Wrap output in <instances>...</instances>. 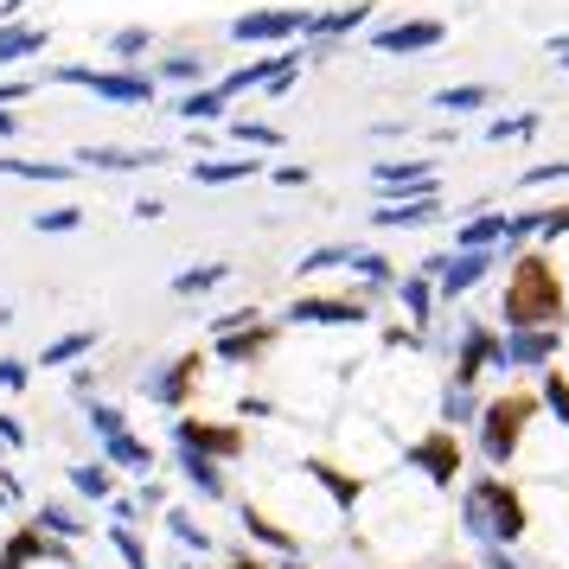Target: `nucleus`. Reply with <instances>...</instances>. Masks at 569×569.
Returning <instances> with one entry per match:
<instances>
[{
	"label": "nucleus",
	"instance_id": "obj_1",
	"mask_svg": "<svg viewBox=\"0 0 569 569\" xmlns=\"http://www.w3.org/2000/svg\"><path fill=\"white\" fill-rule=\"evenodd\" d=\"M569 295L563 276H557V257L543 243H525L506 257V288H499V327L518 333V327H563Z\"/></svg>",
	"mask_w": 569,
	"mask_h": 569
},
{
	"label": "nucleus",
	"instance_id": "obj_2",
	"mask_svg": "<svg viewBox=\"0 0 569 569\" xmlns=\"http://www.w3.org/2000/svg\"><path fill=\"white\" fill-rule=\"evenodd\" d=\"M46 83H71V90H90V97H103L116 109H154L160 103V83L141 71V64H52Z\"/></svg>",
	"mask_w": 569,
	"mask_h": 569
},
{
	"label": "nucleus",
	"instance_id": "obj_3",
	"mask_svg": "<svg viewBox=\"0 0 569 569\" xmlns=\"http://www.w3.org/2000/svg\"><path fill=\"white\" fill-rule=\"evenodd\" d=\"M467 531H480L487 543H518L525 538V492L512 487V480H499V473H487L480 487L467 492Z\"/></svg>",
	"mask_w": 569,
	"mask_h": 569
},
{
	"label": "nucleus",
	"instance_id": "obj_4",
	"mask_svg": "<svg viewBox=\"0 0 569 569\" xmlns=\"http://www.w3.org/2000/svg\"><path fill=\"white\" fill-rule=\"evenodd\" d=\"M531 416H538V397L531 390H506V397H492V403H480V455H487L492 467H506L518 455V441H525V429H531Z\"/></svg>",
	"mask_w": 569,
	"mask_h": 569
},
{
	"label": "nucleus",
	"instance_id": "obj_5",
	"mask_svg": "<svg viewBox=\"0 0 569 569\" xmlns=\"http://www.w3.org/2000/svg\"><path fill=\"white\" fill-rule=\"evenodd\" d=\"M371 27V0H352V7H327V13H313L308 32H301V64H327L339 58V46L352 39V32Z\"/></svg>",
	"mask_w": 569,
	"mask_h": 569
},
{
	"label": "nucleus",
	"instance_id": "obj_6",
	"mask_svg": "<svg viewBox=\"0 0 569 569\" xmlns=\"http://www.w3.org/2000/svg\"><path fill=\"white\" fill-rule=\"evenodd\" d=\"M313 20V7H257V13H237L231 20V39L237 46H295L301 32H308Z\"/></svg>",
	"mask_w": 569,
	"mask_h": 569
},
{
	"label": "nucleus",
	"instance_id": "obj_7",
	"mask_svg": "<svg viewBox=\"0 0 569 569\" xmlns=\"http://www.w3.org/2000/svg\"><path fill=\"white\" fill-rule=\"evenodd\" d=\"M499 262H506V250H448V257H436V276H429V282H436V301L473 295Z\"/></svg>",
	"mask_w": 569,
	"mask_h": 569
},
{
	"label": "nucleus",
	"instance_id": "obj_8",
	"mask_svg": "<svg viewBox=\"0 0 569 569\" xmlns=\"http://www.w3.org/2000/svg\"><path fill=\"white\" fill-rule=\"evenodd\" d=\"M371 320V295H295L288 301V327H365Z\"/></svg>",
	"mask_w": 569,
	"mask_h": 569
},
{
	"label": "nucleus",
	"instance_id": "obj_9",
	"mask_svg": "<svg viewBox=\"0 0 569 569\" xmlns=\"http://www.w3.org/2000/svg\"><path fill=\"white\" fill-rule=\"evenodd\" d=\"M173 441L186 455H206V461H237L243 455V429L237 422H206V416H173Z\"/></svg>",
	"mask_w": 569,
	"mask_h": 569
},
{
	"label": "nucleus",
	"instance_id": "obj_10",
	"mask_svg": "<svg viewBox=\"0 0 569 569\" xmlns=\"http://www.w3.org/2000/svg\"><path fill=\"white\" fill-rule=\"evenodd\" d=\"M410 467L429 480V487H455V480H461V441H455V429L416 436L410 441Z\"/></svg>",
	"mask_w": 569,
	"mask_h": 569
},
{
	"label": "nucleus",
	"instance_id": "obj_11",
	"mask_svg": "<svg viewBox=\"0 0 569 569\" xmlns=\"http://www.w3.org/2000/svg\"><path fill=\"white\" fill-rule=\"evenodd\" d=\"M487 365L506 371V359H499V333H492L487 320H461V346H455V371H448V385H480Z\"/></svg>",
	"mask_w": 569,
	"mask_h": 569
},
{
	"label": "nucleus",
	"instance_id": "obj_12",
	"mask_svg": "<svg viewBox=\"0 0 569 569\" xmlns=\"http://www.w3.org/2000/svg\"><path fill=\"white\" fill-rule=\"evenodd\" d=\"M371 46H378L385 58H416V52L448 46V27H441V20H390V27L371 32Z\"/></svg>",
	"mask_w": 569,
	"mask_h": 569
},
{
	"label": "nucleus",
	"instance_id": "obj_13",
	"mask_svg": "<svg viewBox=\"0 0 569 569\" xmlns=\"http://www.w3.org/2000/svg\"><path fill=\"white\" fill-rule=\"evenodd\" d=\"M371 186L385 199H416V192H441L436 160H371Z\"/></svg>",
	"mask_w": 569,
	"mask_h": 569
},
{
	"label": "nucleus",
	"instance_id": "obj_14",
	"mask_svg": "<svg viewBox=\"0 0 569 569\" xmlns=\"http://www.w3.org/2000/svg\"><path fill=\"white\" fill-rule=\"evenodd\" d=\"M39 563H71V557H64V543L46 538L27 518V525H13V538L0 543V569H39Z\"/></svg>",
	"mask_w": 569,
	"mask_h": 569
},
{
	"label": "nucleus",
	"instance_id": "obj_15",
	"mask_svg": "<svg viewBox=\"0 0 569 569\" xmlns=\"http://www.w3.org/2000/svg\"><path fill=\"white\" fill-rule=\"evenodd\" d=\"M276 339H282L276 320H250V327H237V333H211V352L224 365H257V359L276 352Z\"/></svg>",
	"mask_w": 569,
	"mask_h": 569
},
{
	"label": "nucleus",
	"instance_id": "obj_16",
	"mask_svg": "<svg viewBox=\"0 0 569 569\" xmlns=\"http://www.w3.org/2000/svg\"><path fill=\"white\" fill-rule=\"evenodd\" d=\"M141 390L154 397L160 410H186V403H192V390H199V352H180V359H167Z\"/></svg>",
	"mask_w": 569,
	"mask_h": 569
},
{
	"label": "nucleus",
	"instance_id": "obj_17",
	"mask_svg": "<svg viewBox=\"0 0 569 569\" xmlns=\"http://www.w3.org/2000/svg\"><path fill=\"white\" fill-rule=\"evenodd\" d=\"M71 167L78 173H90V167L97 173H148V167H167V148H103L97 141V148H78Z\"/></svg>",
	"mask_w": 569,
	"mask_h": 569
},
{
	"label": "nucleus",
	"instance_id": "obj_18",
	"mask_svg": "<svg viewBox=\"0 0 569 569\" xmlns=\"http://www.w3.org/2000/svg\"><path fill=\"white\" fill-rule=\"evenodd\" d=\"M441 192H416V199H385V206L371 211V224L378 231H422V224H436L441 218Z\"/></svg>",
	"mask_w": 569,
	"mask_h": 569
},
{
	"label": "nucleus",
	"instance_id": "obj_19",
	"mask_svg": "<svg viewBox=\"0 0 569 569\" xmlns=\"http://www.w3.org/2000/svg\"><path fill=\"white\" fill-rule=\"evenodd\" d=\"M563 346V327H518V333L499 339V359L506 365H550Z\"/></svg>",
	"mask_w": 569,
	"mask_h": 569
},
{
	"label": "nucleus",
	"instance_id": "obj_20",
	"mask_svg": "<svg viewBox=\"0 0 569 569\" xmlns=\"http://www.w3.org/2000/svg\"><path fill=\"white\" fill-rule=\"evenodd\" d=\"M46 46H52V27H39V20H7V27H0V71L39 58Z\"/></svg>",
	"mask_w": 569,
	"mask_h": 569
},
{
	"label": "nucleus",
	"instance_id": "obj_21",
	"mask_svg": "<svg viewBox=\"0 0 569 569\" xmlns=\"http://www.w3.org/2000/svg\"><path fill=\"white\" fill-rule=\"evenodd\" d=\"M448 250H506V211H473V218H461L455 224V237H448Z\"/></svg>",
	"mask_w": 569,
	"mask_h": 569
},
{
	"label": "nucleus",
	"instance_id": "obj_22",
	"mask_svg": "<svg viewBox=\"0 0 569 569\" xmlns=\"http://www.w3.org/2000/svg\"><path fill=\"white\" fill-rule=\"evenodd\" d=\"M390 295H397V301H403V313H410V327L416 333H422V327H429V320H436V282H429V276H397V282H390Z\"/></svg>",
	"mask_w": 569,
	"mask_h": 569
},
{
	"label": "nucleus",
	"instance_id": "obj_23",
	"mask_svg": "<svg viewBox=\"0 0 569 569\" xmlns=\"http://www.w3.org/2000/svg\"><path fill=\"white\" fill-rule=\"evenodd\" d=\"M243 180H262L257 154H243V160H192V186H243Z\"/></svg>",
	"mask_w": 569,
	"mask_h": 569
},
{
	"label": "nucleus",
	"instance_id": "obj_24",
	"mask_svg": "<svg viewBox=\"0 0 569 569\" xmlns=\"http://www.w3.org/2000/svg\"><path fill=\"white\" fill-rule=\"evenodd\" d=\"M224 129H231V141L237 148H250V154H282L288 148V134L276 129V122H257V116H231Z\"/></svg>",
	"mask_w": 569,
	"mask_h": 569
},
{
	"label": "nucleus",
	"instance_id": "obj_25",
	"mask_svg": "<svg viewBox=\"0 0 569 569\" xmlns=\"http://www.w3.org/2000/svg\"><path fill=\"white\" fill-rule=\"evenodd\" d=\"M148 78L154 83H180V90H199V83H211V71H206V58L199 52H167Z\"/></svg>",
	"mask_w": 569,
	"mask_h": 569
},
{
	"label": "nucleus",
	"instance_id": "obj_26",
	"mask_svg": "<svg viewBox=\"0 0 569 569\" xmlns=\"http://www.w3.org/2000/svg\"><path fill=\"white\" fill-rule=\"evenodd\" d=\"M0 173L7 180H39V186H64V180H78V167L71 160H0Z\"/></svg>",
	"mask_w": 569,
	"mask_h": 569
},
{
	"label": "nucleus",
	"instance_id": "obj_27",
	"mask_svg": "<svg viewBox=\"0 0 569 569\" xmlns=\"http://www.w3.org/2000/svg\"><path fill=\"white\" fill-rule=\"evenodd\" d=\"M224 97L211 90V83H199V90H180V103H173V116H186L192 129H206V122H224Z\"/></svg>",
	"mask_w": 569,
	"mask_h": 569
},
{
	"label": "nucleus",
	"instance_id": "obj_28",
	"mask_svg": "<svg viewBox=\"0 0 569 569\" xmlns=\"http://www.w3.org/2000/svg\"><path fill=\"white\" fill-rule=\"evenodd\" d=\"M352 276H359L365 295L378 301V295H390V282H397V262L378 257V250H352Z\"/></svg>",
	"mask_w": 569,
	"mask_h": 569
},
{
	"label": "nucleus",
	"instance_id": "obj_29",
	"mask_svg": "<svg viewBox=\"0 0 569 569\" xmlns=\"http://www.w3.org/2000/svg\"><path fill=\"white\" fill-rule=\"evenodd\" d=\"M103 455L116 467H129V473H154V448L141 436H129V429H122V436H103Z\"/></svg>",
	"mask_w": 569,
	"mask_h": 569
},
{
	"label": "nucleus",
	"instance_id": "obj_30",
	"mask_svg": "<svg viewBox=\"0 0 569 569\" xmlns=\"http://www.w3.org/2000/svg\"><path fill=\"white\" fill-rule=\"evenodd\" d=\"M90 346H97V333L90 327H78V333H58L46 352H39V365L46 371H58V365H78V359H90Z\"/></svg>",
	"mask_w": 569,
	"mask_h": 569
},
{
	"label": "nucleus",
	"instance_id": "obj_31",
	"mask_svg": "<svg viewBox=\"0 0 569 569\" xmlns=\"http://www.w3.org/2000/svg\"><path fill=\"white\" fill-rule=\"evenodd\" d=\"M218 282H231V262H199V269H180V276H173V295L192 301V295H211Z\"/></svg>",
	"mask_w": 569,
	"mask_h": 569
},
{
	"label": "nucleus",
	"instance_id": "obj_32",
	"mask_svg": "<svg viewBox=\"0 0 569 569\" xmlns=\"http://www.w3.org/2000/svg\"><path fill=\"white\" fill-rule=\"evenodd\" d=\"M154 52V32L148 27H122V32H109V58H116V64H141V58Z\"/></svg>",
	"mask_w": 569,
	"mask_h": 569
},
{
	"label": "nucleus",
	"instance_id": "obj_33",
	"mask_svg": "<svg viewBox=\"0 0 569 569\" xmlns=\"http://www.w3.org/2000/svg\"><path fill=\"white\" fill-rule=\"evenodd\" d=\"M538 129H543V109H518V116L487 122V141H492V148H499V141H531Z\"/></svg>",
	"mask_w": 569,
	"mask_h": 569
},
{
	"label": "nucleus",
	"instance_id": "obj_34",
	"mask_svg": "<svg viewBox=\"0 0 569 569\" xmlns=\"http://www.w3.org/2000/svg\"><path fill=\"white\" fill-rule=\"evenodd\" d=\"M492 90L487 83H448V90H436V109H448V116H467V109H487Z\"/></svg>",
	"mask_w": 569,
	"mask_h": 569
},
{
	"label": "nucleus",
	"instance_id": "obj_35",
	"mask_svg": "<svg viewBox=\"0 0 569 569\" xmlns=\"http://www.w3.org/2000/svg\"><path fill=\"white\" fill-rule=\"evenodd\" d=\"M32 231H39V237H71V231H83V206H52V211H32Z\"/></svg>",
	"mask_w": 569,
	"mask_h": 569
},
{
	"label": "nucleus",
	"instance_id": "obj_36",
	"mask_svg": "<svg viewBox=\"0 0 569 569\" xmlns=\"http://www.w3.org/2000/svg\"><path fill=\"white\" fill-rule=\"evenodd\" d=\"M441 416H448L441 429H455V422H473V416H480V390H473V385H448V397H441Z\"/></svg>",
	"mask_w": 569,
	"mask_h": 569
},
{
	"label": "nucleus",
	"instance_id": "obj_37",
	"mask_svg": "<svg viewBox=\"0 0 569 569\" xmlns=\"http://www.w3.org/2000/svg\"><path fill=\"white\" fill-rule=\"evenodd\" d=\"M186 455V448H180ZM186 480H192V487L206 492V499H224V473H218V461H206V455H186Z\"/></svg>",
	"mask_w": 569,
	"mask_h": 569
},
{
	"label": "nucleus",
	"instance_id": "obj_38",
	"mask_svg": "<svg viewBox=\"0 0 569 569\" xmlns=\"http://www.w3.org/2000/svg\"><path fill=\"white\" fill-rule=\"evenodd\" d=\"M327 269H352V243H320L301 257V276H327Z\"/></svg>",
	"mask_w": 569,
	"mask_h": 569
},
{
	"label": "nucleus",
	"instance_id": "obj_39",
	"mask_svg": "<svg viewBox=\"0 0 569 569\" xmlns=\"http://www.w3.org/2000/svg\"><path fill=\"white\" fill-rule=\"evenodd\" d=\"M308 473H313V480H320L327 492H333L339 506H352V499H359V480H352V473H339L333 461H308Z\"/></svg>",
	"mask_w": 569,
	"mask_h": 569
},
{
	"label": "nucleus",
	"instance_id": "obj_40",
	"mask_svg": "<svg viewBox=\"0 0 569 569\" xmlns=\"http://www.w3.org/2000/svg\"><path fill=\"white\" fill-rule=\"evenodd\" d=\"M32 525H39L46 538H83V531H90V525H83V518H71L64 506H39V518H32Z\"/></svg>",
	"mask_w": 569,
	"mask_h": 569
},
{
	"label": "nucleus",
	"instance_id": "obj_41",
	"mask_svg": "<svg viewBox=\"0 0 569 569\" xmlns=\"http://www.w3.org/2000/svg\"><path fill=\"white\" fill-rule=\"evenodd\" d=\"M543 403H550V416L569 429V371H557V365H543Z\"/></svg>",
	"mask_w": 569,
	"mask_h": 569
},
{
	"label": "nucleus",
	"instance_id": "obj_42",
	"mask_svg": "<svg viewBox=\"0 0 569 569\" xmlns=\"http://www.w3.org/2000/svg\"><path fill=\"white\" fill-rule=\"evenodd\" d=\"M71 487H78L83 499H109V461H83V467H71Z\"/></svg>",
	"mask_w": 569,
	"mask_h": 569
},
{
	"label": "nucleus",
	"instance_id": "obj_43",
	"mask_svg": "<svg viewBox=\"0 0 569 569\" xmlns=\"http://www.w3.org/2000/svg\"><path fill=\"white\" fill-rule=\"evenodd\" d=\"M243 531H250V538H262V543H276V550H295V531H282L276 518L250 512V506H243Z\"/></svg>",
	"mask_w": 569,
	"mask_h": 569
},
{
	"label": "nucleus",
	"instance_id": "obj_44",
	"mask_svg": "<svg viewBox=\"0 0 569 569\" xmlns=\"http://www.w3.org/2000/svg\"><path fill=\"white\" fill-rule=\"evenodd\" d=\"M90 429H97V436H122V429H129V416L116 410V403H90Z\"/></svg>",
	"mask_w": 569,
	"mask_h": 569
},
{
	"label": "nucleus",
	"instance_id": "obj_45",
	"mask_svg": "<svg viewBox=\"0 0 569 569\" xmlns=\"http://www.w3.org/2000/svg\"><path fill=\"white\" fill-rule=\"evenodd\" d=\"M557 237H569V206H550V211L538 218V243H543V250H550Z\"/></svg>",
	"mask_w": 569,
	"mask_h": 569
},
{
	"label": "nucleus",
	"instance_id": "obj_46",
	"mask_svg": "<svg viewBox=\"0 0 569 569\" xmlns=\"http://www.w3.org/2000/svg\"><path fill=\"white\" fill-rule=\"evenodd\" d=\"M557 180H569V160H543V167H525V192H531V186H557Z\"/></svg>",
	"mask_w": 569,
	"mask_h": 569
},
{
	"label": "nucleus",
	"instance_id": "obj_47",
	"mask_svg": "<svg viewBox=\"0 0 569 569\" xmlns=\"http://www.w3.org/2000/svg\"><path fill=\"white\" fill-rule=\"evenodd\" d=\"M116 550H122L129 569H148V550H141V538H134V525H116Z\"/></svg>",
	"mask_w": 569,
	"mask_h": 569
},
{
	"label": "nucleus",
	"instance_id": "obj_48",
	"mask_svg": "<svg viewBox=\"0 0 569 569\" xmlns=\"http://www.w3.org/2000/svg\"><path fill=\"white\" fill-rule=\"evenodd\" d=\"M27 385H32V365L7 352V359H0V390H27Z\"/></svg>",
	"mask_w": 569,
	"mask_h": 569
},
{
	"label": "nucleus",
	"instance_id": "obj_49",
	"mask_svg": "<svg viewBox=\"0 0 569 569\" xmlns=\"http://www.w3.org/2000/svg\"><path fill=\"white\" fill-rule=\"evenodd\" d=\"M262 173H269V180H276V186H288V192H295V186H308V180H313V173H308V167H301V160H282V167H262Z\"/></svg>",
	"mask_w": 569,
	"mask_h": 569
},
{
	"label": "nucleus",
	"instance_id": "obj_50",
	"mask_svg": "<svg viewBox=\"0 0 569 569\" xmlns=\"http://www.w3.org/2000/svg\"><path fill=\"white\" fill-rule=\"evenodd\" d=\"M32 90H39V78H0V109H13V103H27Z\"/></svg>",
	"mask_w": 569,
	"mask_h": 569
},
{
	"label": "nucleus",
	"instance_id": "obj_51",
	"mask_svg": "<svg viewBox=\"0 0 569 569\" xmlns=\"http://www.w3.org/2000/svg\"><path fill=\"white\" fill-rule=\"evenodd\" d=\"M250 320H262L257 308H231V313H218L211 320V333H237V327H250Z\"/></svg>",
	"mask_w": 569,
	"mask_h": 569
},
{
	"label": "nucleus",
	"instance_id": "obj_52",
	"mask_svg": "<svg viewBox=\"0 0 569 569\" xmlns=\"http://www.w3.org/2000/svg\"><path fill=\"white\" fill-rule=\"evenodd\" d=\"M0 448H27V429H20V416L0 410Z\"/></svg>",
	"mask_w": 569,
	"mask_h": 569
},
{
	"label": "nucleus",
	"instance_id": "obj_53",
	"mask_svg": "<svg viewBox=\"0 0 569 569\" xmlns=\"http://www.w3.org/2000/svg\"><path fill=\"white\" fill-rule=\"evenodd\" d=\"M173 531H180V543H192V550H206V531H199V525H192L186 512H173Z\"/></svg>",
	"mask_w": 569,
	"mask_h": 569
},
{
	"label": "nucleus",
	"instance_id": "obj_54",
	"mask_svg": "<svg viewBox=\"0 0 569 569\" xmlns=\"http://www.w3.org/2000/svg\"><path fill=\"white\" fill-rule=\"evenodd\" d=\"M71 390L90 403V397H97V371H90V365H78V371H71Z\"/></svg>",
	"mask_w": 569,
	"mask_h": 569
},
{
	"label": "nucleus",
	"instance_id": "obj_55",
	"mask_svg": "<svg viewBox=\"0 0 569 569\" xmlns=\"http://www.w3.org/2000/svg\"><path fill=\"white\" fill-rule=\"evenodd\" d=\"M385 346H422V333H416V327H397V320H390V327H385Z\"/></svg>",
	"mask_w": 569,
	"mask_h": 569
},
{
	"label": "nucleus",
	"instance_id": "obj_56",
	"mask_svg": "<svg viewBox=\"0 0 569 569\" xmlns=\"http://www.w3.org/2000/svg\"><path fill=\"white\" fill-rule=\"evenodd\" d=\"M134 218H141V224H154V218H167V206H160V199H134Z\"/></svg>",
	"mask_w": 569,
	"mask_h": 569
},
{
	"label": "nucleus",
	"instance_id": "obj_57",
	"mask_svg": "<svg viewBox=\"0 0 569 569\" xmlns=\"http://www.w3.org/2000/svg\"><path fill=\"white\" fill-rule=\"evenodd\" d=\"M27 7L32 0H0V27H7V20H27Z\"/></svg>",
	"mask_w": 569,
	"mask_h": 569
},
{
	"label": "nucleus",
	"instance_id": "obj_58",
	"mask_svg": "<svg viewBox=\"0 0 569 569\" xmlns=\"http://www.w3.org/2000/svg\"><path fill=\"white\" fill-rule=\"evenodd\" d=\"M13 134H20V116H13V109H0V141H13Z\"/></svg>",
	"mask_w": 569,
	"mask_h": 569
},
{
	"label": "nucleus",
	"instance_id": "obj_59",
	"mask_svg": "<svg viewBox=\"0 0 569 569\" xmlns=\"http://www.w3.org/2000/svg\"><path fill=\"white\" fill-rule=\"evenodd\" d=\"M487 569H518V563L506 557V550H499V543H487Z\"/></svg>",
	"mask_w": 569,
	"mask_h": 569
},
{
	"label": "nucleus",
	"instance_id": "obj_60",
	"mask_svg": "<svg viewBox=\"0 0 569 569\" xmlns=\"http://www.w3.org/2000/svg\"><path fill=\"white\" fill-rule=\"evenodd\" d=\"M550 52H557V64L569 71V32H557V39H550Z\"/></svg>",
	"mask_w": 569,
	"mask_h": 569
},
{
	"label": "nucleus",
	"instance_id": "obj_61",
	"mask_svg": "<svg viewBox=\"0 0 569 569\" xmlns=\"http://www.w3.org/2000/svg\"><path fill=\"white\" fill-rule=\"evenodd\" d=\"M231 569H269V563H262V557H237Z\"/></svg>",
	"mask_w": 569,
	"mask_h": 569
},
{
	"label": "nucleus",
	"instance_id": "obj_62",
	"mask_svg": "<svg viewBox=\"0 0 569 569\" xmlns=\"http://www.w3.org/2000/svg\"><path fill=\"white\" fill-rule=\"evenodd\" d=\"M0 327H13V308H7V301H0Z\"/></svg>",
	"mask_w": 569,
	"mask_h": 569
},
{
	"label": "nucleus",
	"instance_id": "obj_63",
	"mask_svg": "<svg viewBox=\"0 0 569 569\" xmlns=\"http://www.w3.org/2000/svg\"><path fill=\"white\" fill-rule=\"evenodd\" d=\"M0 506H7V492H0Z\"/></svg>",
	"mask_w": 569,
	"mask_h": 569
}]
</instances>
